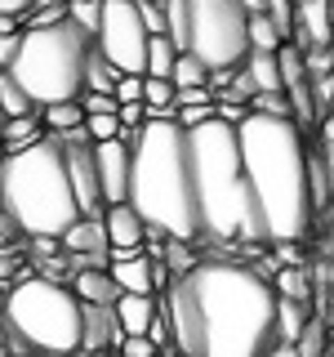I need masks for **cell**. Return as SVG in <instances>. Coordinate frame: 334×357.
Wrapping results in <instances>:
<instances>
[{"label": "cell", "mask_w": 334, "mask_h": 357, "mask_svg": "<svg viewBox=\"0 0 334 357\" xmlns=\"http://www.w3.org/2000/svg\"><path fill=\"white\" fill-rule=\"evenodd\" d=\"M111 282L120 286V295L156 299V264H152V255H134V259L111 264Z\"/></svg>", "instance_id": "15"}, {"label": "cell", "mask_w": 334, "mask_h": 357, "mask_svg": "<svg viewBox=\"0 0 334 357\" xmlns=\"http://www.w3.org/2000/svg\"><path fill=\"white\" fill-rule=\"evenodd\" d=\"M67 18L85 31V36L98 40V22H103V0H72L67 5Z\"/></svg>", "instance_id": "29"}, {"label": "cell", "mask_w": 334, "mask_h": 357, "mask_svg": "<svg viewBox=\"0 0 334 357\" xmlns=\"http://www.w3.org/2000/svg\"><path fill=\"white\" fill-rule=\"evenodd\" d=\"M272 286H276V295H281V299H294V304H308V299H312V286H308L303 268H281Z\"/></svg>", "instance_id": "28"}, {"label": "cell", "mask_w": 334, "mask_h": 357, "mask_svg": "<svg viewBox=\"0 0 334 357\" xmlns=\"http://www.w3.org/2000/svg\"><path fill=\"white\" fill-rule=\"evenodd\" d=\"M174 357H267L276 349L281 295L259 268L237 259H200L165 290Z\"/></svg>", "instance_id": "1"}, {"label": "cell", "mask_w": 334, "mask_h": 357, "mask_svg": "<svg viewBox=\"0 0 334 357\" xmlns=\"http://www.w3.org/2000/svg\"><path fill=\"white\" fill-rule=\"evenodd\" d=\"M0 14H5V18H27L31 14V0H0Z\"/></svg>", "instance_id": "35"}, {"label": "cell", "mask_w": 334, "mask_h": 357, "mask_svg": "<svg viewBox=\"0 0 334 357\" xmlns=\"http://www.w3.org/2000/svg\"><path fill=\"white\" fill-rule=\"evenodd\" d=\"M72 290H76L81 304H98V308H116L120 304V286L111 282V268L107 273H76Z\"/></svg>", "instance_id": "17"}, {"label": "cell", "mask_w": 334, "mask_h": 357, "mask_svg": "<svg viewBox=\"0 0 334 357\" xmlns=\"http://www.w3.org/2000/svg\"><path fill=\"white\" fill-rule=\"evenodd\" d=\"M330 353H334V326H330Z\"/></svg>", "instance_id": "43"}, {"label": "cell", "mask_w": 334, "mask_h": 357, "mask_svg": "<svg viewBox=\"0 0 334 357\" xmlns=\"http://www.w3.org/2000/svg\"><path fill=\"white\" fill-rule=\"evenodd\" d=\"M285 45H289V40L276 31V22L267 18V14L250 18V54H281Z\"/></svg>", "instance_id": "23"}, {"label": "cell", "mask_w": 334, "mask_h": 357, "mask_svg": "<svg viewBox=\"0 0 334 357\" xmlns=\"http://www.w3.org/2000/svg\"><path fill=\"white\" fill-rule=\"evenodd\" d=\"M192 148V183H196V215H200V241L218 245H267L259 210L250 197V178L241 165V134L228 121H205L187 130Z\"/></svg>", "instance_id": "4"}, {"label": "cell", "mask_w": 334, "mask_h": 357, "mask_svg": "<svg viewBox=\"0 0 334 357\" xmlns=\"http://www.w3.org/2000/svg\"><path fill=\"white\" fill-rule=\"evenodd\" d=\"M326 215H330V228H334V201H330V206H326Z\"/></svg>", "instance_id": "41"}, {"label": "cell", "mask_w": 334, "mask_h": 357, "mask_svg": "<svg viewBox=\"0 0 334 357\" xmlns=\"http://www.w3.org/2000/svg\"><path fill=\"white\" fill-rule=\"evenodd\" d=\"M330 50H334V36H330Z\"/></svg>", "instance_id": "46"}, {"label": "cell", "mask_w": 334, "mask_h": 357, "mask_svg": "<svg viewBox=\"0 0 334 357\" xmlns=\"http://www.w3.org/2000/svg\"><path fill=\"white\" fill-rule=\"evenodd\" d=\"M72 0H31V9H67Z\"/></svg>", "instance_id": "39"}, {"label": "cell", "mask_w": 334, "mask_h": 357, "mask_svg": "<svg viewBox=\"0 0 334 357\" xmlns=\"http://www.w3.org/2000/svg\"><path fill=\"white\" fill-rule=\"evenodd\" d=\"M89 54H94V36H85L67 18L63 27L22 31V45H18V59L9 63V76L22 85V94L40 112L58 107V103H81Z\"/></svg>", "instance_id": "7"}, {"label": "cell", "mask_w": 334, "mask_h": 357, "mask_svg": "<svg viewBox=\"0 0 334 357\" xmlns=\"http://www.w3.org/2000/svg\"><path fill=\"white\" fill-rule=\"evenodd\" d=\"M330 326H334V295H330Z\"/></svg>", "instance_id": "42"}, {"label": "cell", "mask_w": 334, "mask_h": 357, "mask_svg": "<svg viewBox=\"0 0 334 357\" xmlns=\"http://www.w3.org/2000/svg\"><path fill=\"white\" fill-rule=\"evenodd\" d=\"M89 143H116L120 139V116H85Z\"/></svg>", "instance_id": "30"}, {"label": "cell", "mask_w": 334, "mask_h": 357, "mask_svg": "<svg viewBox=\"0 0 334 357\" xmlns=\"http://www.w3.org/2000/svg\"><path fill=\"white\" fill-rule=\"evenodd\" d=\"M98 54L116 67L120 76H148V27H143L138 0H103V22H98Z\"/></svg>", "instance_id": "9"}, {"label": "cell", "mask_w": 334, "mask_h": 357, "mask_svg": "<svg viewBox=\"0 0 334 357\" xmlns=\"http://www.w3.org/2000/svg\"><path fill=\"white\" fill-rule=\"evenodd\" d=\"M120 357H161V353H156V344L143 335V340H125V344H120Z\"/></svg>", "instance_id": "34"}, {"label": "cell", "mask_w": 334, "mask_h": 357, "mask_svg": "<svg viewBox=\"0 0 334 357\" xmlns=\"http://www.w3.org/2000/svg\"><path fill=\"white\" fill-rule=\"evenodd\" d=\"M174 89H200V85H209V67L192 59V54H178V63H174Z\"/></svg>", "instance_id": "27"}, {"label": "cell", "mask_w": 334, "mask_h": 357, "mask_svg": "<svg viewBox=\"0 0 334 357\" xmlns=\"http://www.w3.org/2000/svg\"><path fill=\"white\" fill-rule=\"evenodd\" d=\"M299 357H326L330 353V321H321V317H312L303 335H299Z\"/></svg>", "instance_id": "26"}, {"label": "cell", "mask_w": 334, "mask_h": 357, "mask_svg": "<svg viewBox=\"0 0 334 357\" xmlns=\"http://www.w3.org/2000/svg\"><path fill=\"white\" fill-rule=\"evenodd\" d=\"M143 85H148V76H120V85H116V103H120V107L143 103Z\"/></svg>", "instance_id": "33"}, {"label": "cell", "mask_w": 334, "mask_h": 357, "mask_svg": "<svg viewBox=\"0 0 334 357\" xmlns=\"http://www.w3.org/2000/svg\"><path fill=\"white\" fill-rule=\"evenodd\" d=\"M0 215H5L22 237H54L81 219L72 178H67V156L54 134H45L36 148L14 152L0 165Z\"/></svg>", "instance_id": "5"}, {"label": "cell", "mask_w": 334, "mask_h": 357, "mask_svg": "<svg viewBox=\"0 0 334 357\" xmlns=\"http://www.w3.org/2000/svg\"><path fill=\"white\" fill-rule=\"evenodd\" d=\"M18 31H22L18 18H5V14H0V36H18Z\"/></svg>", "instance_id": "38"}, {"label": "cell", "mask_w": 334, "mask_h": 357, "mask_svg": "<svg viewBox=\"0 0 334 357\" xmlns=\"http://www.w3.org/2000/svg\"><path fill=\"white\" fill-rule=\"evenodd\" d=\"M330 5H334V0H330Z\"/></svg>", "instance_id": "47"}, {"label": "cell", "mask_w": 334, "mask_h": 357, "mask_svg": "<svg viewBox=\"0 0 334 357\" xmlns=\"http://www.w3.org/2000/svg\"><path fill=\"white\" fill-rule=\"evenodd\" d=\"M334 36V5L330 0H299V14H294V50H326Z\"/></svg>", "instance_id": "12"}, {"label": "cell", "mask_w": 334, "mask_h": 357, "mask_svg": "<svg viewBox=\"0 0 334 357\" xmlns=\"http://www.w3.org/2000/svg\"><path fill=\"white\" fill-rule=\"evenodd\" d=\"M156 312H161V304H156V299H143V295H120V304H116L120 335H125V340H143V335L152 331Z\"/></svg>", "instance_id": "16"}, {"label": "cell", "mask_w": 334, "mask_h": 357, "mask_svg": "<svg viewBox=\"0 0 334 357\" xmlns=\"http://www.w3.org/2000/svg\"><path fill=\"white\" fill-rule=\"evenodd\" d=\"M308 183H312V206L326 210L334 201V183H330V170H326V156L321 152H308Z\"/></svg>", "instance_id": "24"}, {"label": "cell", "mask_w": 334, "mask_h": 357, "mask_svg": "<svg viewBox=\"0 0 334 357\" xmlns=\"http://www.w3.org/2000/svg\"><path fill=\"white\" fill-rule=\"evenodd\" d=\"M330 282H334V264H330Z\"/></svg>", "instance_id": "45"}, {"label": "cell", "mask_w": 334, "mask_h": 357, "mask_svg": "<svg viewBox=\"0 0 334 357\" xmlns=\"http://www.w3.org/2000/svg\"><path fill=\"white\" fill-rule=\"evenodd\" d=\"M245 76L254 81L259 94H285L281 59H276V54H250V59H245ZM259 94H254V98H259Z\"/></svg>", "instance_id": "18"}, {"label": "cell", "mask_w": 334, "mask_h": 357, "mask_svg": "<svg viewBox=\"0 0 334 357\" xmlns=\"http://www.w3.org/2000/svg\"><path fill=\"white\" fill-rule=\"evenodd\" d=\"M81 107H85V116H120V103L107 94H81Z\"/></svg>", "instance_id": "32"}, {"label": "cell", "mask_w": 334, "mask_h": 357, "mask_svg": "<svg viewBox=\"0 0 334 357\" xmlns=\"http://www.w3.org/2000/svg\"><path fill=\"white\" fill-rule=\"evenodd\" d=\"M116 85H120V72L103 59V54H98V45H94L89 67H85V94H107V98H116Z\"/></svg>", "instance_id": "19"}, {"label": "cell", "mask_w": 334, "mask_h": 357, "mask_svg": "<svg viewBox=\"0 0 334 357\" xmlns=\"http://www.w3.org/2000/svg\"><path fill=\"white\" fill-rule=\"evenodd\" d=\"M0 130H5V112H0Z\"/></svg>", "instance_id": "44"}, {"label": "cell", "mask_w": 334, "mask_h": 357, "mask_svg": "<svg viewBox=\"0 0 334 357\" xmlns=\"http://www.w3.org/2000/svg\"><path fill=\"white\" fill-rule=\"evenodd\" d=\"M174 63H178V50L170 45V36H152V45H148V76H156V81H170V76H174Z\"/></svg>", "instance_id": "25"}, {"label": "cell", "mask_w": 334, "mask_h": 357, "mask_svg": "<svg viewBox=\"0 0 334 357\" xmlns=\"http://www.w3.org/2000/svg\"><path fill=\"white\" fill-rule=\"evenodd\" d=\"M0 112H5V121H22V116H31V112H40L27 94H22V85L9 72H0Z\"/></svg>", "instance_id": "22"}, {"label": "cell", "mask_w": 334, "mask_h": 357, "mask_svg": "<svg viewBox=\"0 0 334 357\" xmlns=\"http://www.w3.org/2000/svg\"><path fill=\"white\" fill-rule=\"evenodd\" d=\"M40 121H45V134L63 139V134H72V130L85 126V107L81 103H58V107H45Z\"/></svg>", "instance_id": "21"}, {"label": "cell", "mask_w": 334, "mask_h": 357, "mask_svg": "<svg viewBox=\"0 0 334 357\" xmlns=\"http://www.w3.org/2000/svg\"><path fill=\"white\" fill-rule=\"evenodd\" d=\"M317 134H321V148H334V112L317 126Z\"/></svg>", "instance_id": "36"}, {"label": "cell", "mask_w": 334, "mask_h": 357, "mask_svg": "<svg viewBox=\"0 0 334 357\" xmlns=\"http://www.w3.org/2000/svg\"><path fill=\"white\" fill-rule=\"evenodd\" d=\"M5 349L14 357H76L85 331V304L72 286L22 277L5 290Z\"/></svg>", "instance_id": "6"}, {"label": "cell", "mask_w": 334, "mask_h": 357, "mask_svg": "<svg viewBox=\"0 0 334 357\" xmlns=\"http://www.w3.org/2000/svg\"><path fill=\"white\" fill-rule=\"evenodd\" d=\"M241 165L259 210L267 245H299L312 232V183H308V143L294 121L250 116L241 121Z\"/></svg>", "instance_id": "2"}, {"label": "cell", "mask_w": 334, "mask_h": 357, "mask_svg": "<svg viewBox=\"0 0 334 357\" xmlns=\"http://www.w3.org/2000/svg\"><path fill=\"white\" fill-rule=\"evenodd\" d=\"M312 321L308 304H294V299H281V308H276V344H299V335L303 326Z\"/></svg>", "instance_id": "20"}, {"label": "cell", "mask_w": 334, "mask_h": 357, "mask_svg": "<svg viewBox=\"0 0 334 357\" xmlns=\"http://www.w3.org/2000/svg\"><path fill=\"white\" fill-rule=\"evenodd\" d=\"M237 5L245 9L250 18H259V14H267V0H237Z\"/></svg>", "instance_id": "37"}, {"label": "cell", "mask_w": 334, "mask_h": 357, "mask_svg": "<svg viewBox=\"0 0 334 357\" xmlns=\"http://www.w3.org/2000/svg\"><path fill=\"white\" fill-rule=\"evenodd\" d=\"M192 59L209 72H237L250 59V14L237 0H192Z\"/></svg>", "instance_id": "8"}, {"label": "cell", "mask_w": 334, "mask_h": 357, "mask_svg": "<svg viewBox=\"0 0 334 357\" xmlns=\"http://www.w3.org/2000/svg\"><path fill=\"white\" fill-rule=\"evenodd\" d=\"M63 255H72V259H85V255H111L107 223L94 219V215H81L72 228L63 232Z\"/></svg>", "instance_id": "14"}, {"label": "cell", "mask_w": 334, "mask_h": 357, "mask_svg": "<svg viewBox=\"0 0 334 357\" xmlns=\"http://www.w3.org/2000/svg\"><path fill=\"white\" fill-rule=\"evenodd\" d=\"M103 223H107V241H111V250H120V255H143L148 250V241L152 232H148V223L138 219V210L129 206H107V215H103Z\"/></svg>", "instance_id": "13"}, {"label": "cell", "mask_w": 334, "mask_h": 357, "mask_svg": "<svg viewBox=\"0 0 334 357\" xmlns=\"http://www.w3.org/2000/svg\"><path fill=\"white\" fill-rule=\"evenodd\" d=\"M63 156H67V178H72V192H76L81 215L103 219L107 201H103V183H98V148L94 143H67Z\"/></svg>", "instance_id": "10"}, {"label": "cell", "mask_w": 334, "mask_h": 357, "mask_svg": "<svg viewBox=\"0 0 334 357\" xmlns=\"http://www.w3.org/2000/svg\"><path fill=\"white\" fill-rule=\"evenodd\" d=\"M138 14L148 36H165V0H138Z\"/></svg>", "instance_id": "31"}, {"label": "cell", "mask_w": 334, "mask_h": 357, "mask_svg": "<svg viewBox=\"0 0 334 357\" xmlns=\"http://www.w3.org/2000/svg\"><path fill=\"white\" fill-rule=\"evenodd\" d=\"M129 206L161 241H200L196 183H192V148L178 121H148L134 143V178Z\"/></svg>", "instance_id": "3"}, {"label": "cell", "mask_w": 334, "mask_h": 357, "mask_svg": "<svg viewBox=\"0 0 334 357\" xmlns=\"http://www.w3.org/2000/svg\"><path fill=\"white\" fill-rule=\"evenodd\" d=\"M98 148V183H103L107 206H125L129 201V178H134V148L129 143H94Z\"/></svg>", "instance_id": "11"}, {"label": "cell", "mask_w": 334, "mask_h": 357, "mask_svg": "<svg viewBox=\"0 0 334 357\" xmlns=\"http://www.w3.org/2000/svg\"><path fill=\"white\" fill-rule=\"evenodd\" d=\"M267 357H299V349H294V344H276V349L267 353Z\"/></svg>", "instance_id": "40"}]
</instances>
